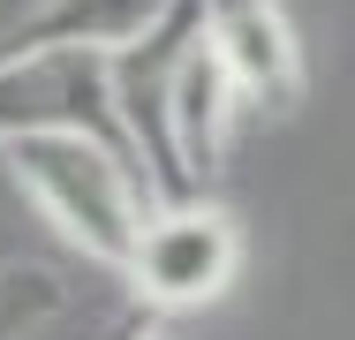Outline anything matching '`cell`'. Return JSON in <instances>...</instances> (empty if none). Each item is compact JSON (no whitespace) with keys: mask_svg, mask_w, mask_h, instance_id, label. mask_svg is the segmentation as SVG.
<instances>
[{"mask_svg":"<svg viewBox=\"0 0 355 340\" xmlns=\"http://www.w3.org/2000/svg\"><path fill=\"white\" fill-rule=\"evenodd\" d=\"M205 38L242 91V114L287 121L302 106L310 68H302V38H295L280 0H205Z\"/></svg>","mask_w":355,"mask_h":340,"instance_id":"obj_4","label":"cell"},{"mask_svg":"<svg viewBox=\"0 0 355 340\" xmlns=\"http://www.w3.org/2000/svg\"><path fill=\"white\" fill-rule=\"evenodd\" d=\"M38 129H83L129 144L114 106V61L83 46H0V144Z\"/></svg>","mask_w":355,"mask_h":340,"instance_id":"obj_3","label":"cell"},{"mask_svg":"<svg viewBox=\"0 0 355 340\" xmlns=\"http://www.w3.org/2000/svg\"><path fill=\"white\" fill-rule=\"evenodd\" d=\"M129 340H182V333H174V325H159V318H144V325H137Z\"/></svg>","mask_w":355,"mask_h":340,"instance_id":"obj_8","label":"cell"},{"mask_svg":"<svg viewBox=\"0 0 355 340\" xmlns=\"http://www.w3.org/2000/svg\"><path fill=\"white\" fill-rule=\"evenodd\" d=\"M234 121H242V91H234L227 61L212 53V38H197L189 61H182V76H174V114H166L182 197H205V182H212L219 159H227V129Z\"/></svg>","mask_w":355,"mask_h":340,"instance_id":"obj_5","label":"cell"},{"mask_svg":"<svg viewBox=\"0 0 355 340\" xmlns=\"http://www.w3.org/2000/svg\"><path fill=\"white\" fill-rule=\"evenodd\" d=\"M234 272H242L234 212H219L212 197H159L137 235V257L121 265V287L151 318H182V310L219 303L234 287Z\"/></svg>","mask_w":355,"mask_h":340,"instance_id":"obj_2","label":"cell"},{"mask_svg":"<svg viewBox=\"0 0 355 340\" xmlns=\"http://www.w3.org/2000/svg\"><path fill=\"white\" fill-rule=\"evenodd\" d=\"M0 167L76 257H91L121 280V265L137 257L144 219L159 204V189L144 182L129 144H106V136H83V129H38V136L0 144Z\"/></svg>","mask_w":355,"mask_h":340,"instance_id":"obj_1","label":"cell"},{"mask_svg":"<svg viewBox=\"0 0 355 340\" xmlns=\"http://www.w3.org/2000/svg\"><path fill=\"white\" fill-rule=\"evenodd\" d=\"M174 15V0H38L15 15L0 46H83V53H129Z\"/></svg>","mask_w":355,"mask_h":340,"instance_id":"obj_6","label":"cell"},{"mask_svg":"<svg viewBox=\"0 0 355 340\" xmlns=\"http://www.w3.org/2000/svg\"><path fill=\"white\" fill-rule=\"evenodd\" d=\"M69 310V280L31 257H0V340H38Z\"/></svg>","mask_w":355,"mask_h":340,"instance_id":"obj_7","label":"cell"}]
</instances>
